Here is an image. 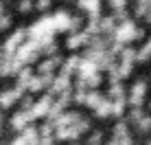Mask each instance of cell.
Returning a JSON list of instances; mask_svg holds the SVG:
<instances>
[{
  "label": "cell",
  "instance_id": "7a4b0ae2",
  "mask_svg": "<svg viewBox=\"0 0 151 145\" xmlns=\"http://www.w3.org/2000/svg\"><path fill=\"white\" fill-rule=\"evenodd\" d=\"M136 38H142V31L136 29V24H134L132 20H123V24L114 31V42L125 44V42H132V40H136Z\"/></svg>",
  "mask_w": 151,
  "mask_h": 145
},
{
  "label": "cell",
  "instance_id": "5b68a950",
  "mask_svg": "<svg viewBox=\"0 0 151 145\" xmlns=\"http://www.w3.org/2000/svg\"><path fill=\"white\" fill-rule=\"evenodd\" d=\"M50 103H53V95H44L42 99H37V103H31V115L33 119H40V117H46V112H48Z\"/></svg>",
  "mask_w": 151,
  "mask_h": 145
},
{
  "label": "cell",
  "instance_id": "60d3db41",
  "mask_svg": "<svg viewBox=\"0 0 151 145\" xmlns=\"http://www.w3.org/2000/svg\"><path fill=\"white\" fill-rule=\"evenodd\" d=\"M105 145H118V141H116V138H112V141H110V143H105Z\"/></svg>",
  "mask_w": 151,
  "mask_h": 145
},
{
  "label": "cell",
  "instance_id": "ffe728a7",
  "mask_svg": "<svg viewBox=\"0 0 151 145\" xmlns=\"http://www.w3.org/2000/svg\"><path fill=\"white\" fill-rule=\"evenodd\" d=\"M79 7L86 9V11H90V15H92V13H99L101 2H99V0H79Z\"/></svg>",
  "mask_w": 151,
  "mask_h": 145
},
{
  "label": "cell",
  "instance_id": "d590c367",
  "mask_svg": "<svg viewBox=\"0 0 151 145\" xmlns=\"http://www.w3.org/2000/svg\"><path fill=\"white\" fill-rule=\"evenodd\" d=\"M9 24H11V20H9L7 15H2V13H0V29H7Z\"/></svg>",
  "mask_w": 151,
  "mask_h": 145
},
{
  "label": "cell",
  "instance_id": "b9f144b4",
  "mask_svg": "<svg viewBox=\"0 0 151 145\" xmlns=\"http://www.w3.org/2000/svg\"><path fill=\"white\" fill-rule=\"evenodd\" d=\"M0 62H2V51H0Z\"/></svg>",
  "mask_w": 151,
  "mask_h": 145
},
{
  "label": "cell",
  "instance_id": "7bdbcfd3",
  "mask_svg": "<svg viewBox=\"0 0 151 145\" xmlns=\"http://www.w3.org/2000/svg\"><path fill=\"white\" fill-rule=\"evenodd\" d=\"M0 13H2V7H0Z\"/></svg>",
  "mask_w": 151,
  "mask_h": 145
},
{
  "label": "cell",
  "instance_id": "3957f363",
  "mask_svg": "<svg viewBox=\"0 0 151 145\" xmlns=\"http://www.w3.org/2000/svg\"><path fill=\"white\" fill-rule=\"evenodd\" d=\"M37 53H40V46L35 40H29V42H22L15 51V57H18L22 64H31V62L37 59Z\"/></svg>",
  "mask_w": 151,
  "mask_h": 145
},
{
  "label": "cell",
  "instance_id": "6da1fadb",
  "mask_svg": "<svg viewBox=\"0 0 151 145\" xmlns=\"http://www.w3.org/2000/svg\"><path fill=\"white\" fill-rule=\"evenodd\" d=\"M90 128V121L88 119H79V121H75L72 125H66V128H55V138L57 141H75V138H79L83 132Z\"/></svg>",
  "mask_w": 151,
  "mask_h": 145
},
{
  "label": "cell",
  "instance_id": "f1b7e54d",
  "mask_svg": "<svg viewBox=\"0 0 151 145\" xmlns=\"http://www.w3.org/2000/svg\"><path fill=\"white\" fill-rule=\"evenodd\" d=\"M86 92H88V88H86V86H77L75 101H77V103H83V101H86Z\"/></svg>",
  "mask_w": 151,
  "mask_h": 145
},
{
  "label": "cell",
  "instance_id": "8992f818",
  "mask_svg": "<svg viewBox=\"0 0 151 145\" xmlns=\"http://www.w3.org/2000/svg\"><path fill=\"white\" fill-rule=\"evenodd\" d=\"M24 38H27V31H15V33L11 35V38L7 40V44H4L2 49V55H15V51H18V46L24 42Z\"/></svg>",
  "mask_w": 151,
  "mask_h": 145
},
{
  "label": "cell",
  "instance_id": "836d02e7",
  "mask_svg": "<svg viewBox=\"0 0 151 145\" xmlns=\"http://www.w3.org/2000/svg\"><path fill=\"white\" fill-rule=\"evenodd\" d=\"M116 141H118V145H134V141H132V136H129V134H125V136H118Z\"/></svg>",
  "mask_w": 151,
  "mask_h": 145
},
{
  "label": "cell",
  "instance_id": "f6af8a7d",
  "mask_svg": "<svg viewBox=\"0 0 151 145\" xmlns=\"http://www.w3.org/2000/svg\"><path fill=\"white\" fill-rule=\"evenodd\" d=\"M149 143H151V141H149Z\"/></svg>",
  "mask_w": 151,
  "mask_h": 145
},
{
  "label": "cell",
  "instance_id": "8d00e7d4",
  "mask_svg": "<svg viewBox=\"0 0 151 145\" xmlns=\"http://www.w3.org/2000/svg\"><path fill=\"white\" fill-rule=\"evenodd\" d=\"M112 7L114 9H125V0H112Z\"/></svg>",
  "mask_w": 151,
  "mask_h": 145
},
{
  "label": "cell",
  "instance_id": "9c48e42d",
  "mask_svg": "<svg viewBox=\"0 0 151 145\" xmlns=\"http://www.w3.org/2000/svg\"><path fill=\"white\" fill-rule=\"evenodd\" d=\"M75 72L81 77V79H88V77L92 75V72H99V68H96V64L94 62H90V59H79V64H77V68H75Z\"/></svg>",
  "mask_w": 151,
  "mask_h": 145
},
{
  "label": "cell",
  "instance_id": "7c38bea8",
  "mask_svg": "<svg viewBox=\"0 0 151 145\" xmlns=\"http://www.w3.org/2000/svg\"><path fill=\"white\" fill-rule=\"evenodd\" d=\"M68 22H70V15L66 13V11H57L53 15V27H55V31H66V29H68Z\"/></svg>",
  "mask_w": 151,
  "mask_h": 145
},
{
  "label": "cell",
  "instance_id": "74e56055",
  "mask_svg": "<svg viewBox=\"0 0 151 145\" xmlns=\"http://www.w3.org/2000/svg\"><path fill=\"white\" fill-rule=\"evenodd\" d=\"M50 0H37V9H48Z\"/></svg>",
  "mask_w": 151,
  "mask_h": 145
},
{
  "label": "cell",
  "instance_id": "f35d334b",
  "mask_svg": "<svg viewBox=\"0 0 151 145\" xmlns=\"http://www.w3.org/2000/svg\"><path fill=\"white\" fill-rule=\"evenodd\" d=\"M11 145H27V141H24V138H22V134H20L18 138H13V141H11Z\"/></svg>",
  "mask_w": 151,
  "mask_h": 145
},
{
  "label": "cell",
  "instance_id": "ba28073f",
  "mask_svg": "<svg viewBox=\"0 0 151 145\" xmlns=\"http://www.w3.org/2000/svg\"><path fill=\"white\" fill-rule=\"evenodd\" d=\"M70 77L68 75H59V77H53V81H50L48 86V95H59V92L64 90H70Z\"/></svg>",
  "mask_w": 151,
  "mask_h": 145
},
{
  "label": "cell",
  "instance_id": "ab89813d",
  "mask_svg": "<svg viewBox=\"0 0 151 145\" xmlns=\"http://www.w3.org/2000/svg\"><path fill=\"white\" fill-rule=\"evenodd\" d=\"M31 103H33V99H31V97H24L22 99V108H31Z\"/></svg>",
  "mask_w": 151,
  "mask_h": 145
},
{
  "label": "cell",
  "instance_id": "5bb4252c",
  "mask_svg": "<svg viewBox=\"0 0 151 145\" xmlns=\"http://www.w3.org/2000/svg\"><path fill=\"white\" fill-rule=\"evenodd\" d=\"M125 106H127V99L123 97H116V99H112V108H110V115L114 117H123L125 115Z\"/></svg>",
  "mask_w": 151,
  "mask_h": 145
},
{
  "label": "cell",
  "instance_id": "e0dca14e",
  "mask_svg": "<svg viewBox=\"0 0 151 145\" xmlns=\"http://www.w3.org/2000/svg\"><path fill=\"white\" fill-rule=\"evenodd\" d=\"M64 108H66V103H61L59 99H57V101H53V103H50V108H48V112H46L48 121H55V119L59 117L61 112H64Z\"/></svg>",
  "mask_w": 151,
  "mask_h": 145
},
{
  "label": "cell",
  "instance_id": "44dd1931",
  "mask_svg": "<svg viewBox=\"0 0 151 145\" xmlns=\"http://www.w3.org/2000/svg\"><path fill=\"white\" fill-rule=\"evenodd\" d=\"M123 95H125V88L121 86V81H112L107 97H110V99H116V97H123Z\"/></svg>",
  "mask_w": 151,
  "mask_h": 145
},
{
  "label": "cell",
  "instance_id": "30bf717a",
  "mask_svg": "<svg viewBox=\"0 0 151 145\" xmlns=\"http://www.w3.org/2000/svg\"><path fill=\"white\" fill-rule=\"evenodd\" d=\"M79 119H81L79 112H61V115L53 121V125L55 128H66V125H72L75 121H79Z\"/></svg>",
  "mask_w": 151,
  "mask_h": 145
},
{
  "label": "cell",
  "instance_id": "e575fe53",
  "mask_svg": "<svg viewBox=\"0 0 151 145\" xmlns=\"http://www.w3.org/2000/svg\"><path fill=\"white\" fill-rule=\"evenodd\" d=\"M31 7H33L31 0H22V2H20V11H31Z\"/></svg>",
  "mask_w": 151,
  "mask_h": 145
},
{
  "label": "cell",
  "instance_id": "603a6c76",
  "mask_svg": "<svg viewBox=\"0 0 151 145\" xmlns=\"http://www.w3.org/2000/svg\"><path fill=\"white\" fill-rule=\"evenodd\" d=\"M149 57H151V40L136 53V59H138V62H145V59H149Z\"/></svg>",
  "mask_w": 151,
  "mask_h": 145
},
{
  "label": "cell",
  "instance_id": "484cf974",
  "mask_svg": "<svg viewBox=\"0 0 151 145\" xmlns=\"http://www.w3.org/2000/svg\"><path fill=\"white\" fill-rule=\"evenodd\" d=\"M99 84H101V72H92V75L86 79V86L88 88H96Z\"/></svg>",
  "mask_w": 151,
  "mask_h": 145
},
{
  "label": "cell",
  "instance_id": "f546056e",
  "mask_svg": "<svg viewBox=\"0 0 151 145\" xmlns=\"http://www.w3.org/2000/svg\"><path fill=\"white\" fill-rule=\"evenodd\" d=\"M42 53H46V55H57V44L55 42H48V44H44L42 46Z\"/></svg>",
  "mask_w": 151,
  "mask_h": 145
},
{
  "label": "cell",
  "instance_id": "52a82bcc",
  "mask_svg": "<svg viewBox=\"0 0 151 145\" xmlns=\"http://www.w3.org/2000/svg\"><path fill=\"white\" fill-rule=\"evenodd\" d=\"M145 90H147V84L145 81H136L132 88V95H129L127 103H132V108H140L142 106V99H145Z\"/></svg>",
  "mask_w": 151,
  "mask_h": 145
},
{
  "label": "cell",
  "instance_id": "d6986e66",
  "mask_svg": "<svg viewBox=\"0 0 151 145\" xmlns=\"http://www.w3.org/2000/svg\"><path fill=\"white\" fill-rule=\"evenodd\" d=\"M101 99H103L101 92H96V90H88V92H86V101H83V103H86L88 108H96V103L101 101Z\"/></svg>",
  "mask_w": 151,
  "mask_h": 145
},
{
  "label": "cell",
  "instance_id": "7402d4cb",
  "mask_svg": "<svg viewBox=\"0 0 151 145\" xmlns=\"http://www.w3.org/2000/svg\"><path fill=\"white\" fill-rule=\"evenodd\" d=\"M44 88V84H42V77H37V75H33L29 79V86H27V90L29 92H37V90H42Z\"/></svg>",
  "mask_w": 151,
  "mask_h": 145
},
{
  "label": "cell",
  "instance_id": "83f0119b",
  "mask_svg": "<svg viewBox=\"0 0 151 145\" xmlns=\"http://www.w3.org/2000/svg\"><path fill=\"white\" fill-rule=\"evenodd\" d=\"M127 134V125H125L123 121H118L116 125H114V138H118V136H125Z\"/></svg>",
  "mask_w": 151,
  "mask_h": 145
},
{
  "label": "cell",
  "instance_id": "4fadbf2b",
  "mask_svg": "<svg viewBox=\"0 0 151 145\" xmlns=\"http://www.w3.org/2000/svg\"><path fill=\"white\" fill-rule=\"evenodd\" d=\"M110 108H112V99H110V97H103V99L96 103L94 115L99 119H105V117H110Z\"/></svg>",
  "mask_w": 151,
  "mask_h": 145
},
{
  "label": "cell",
  "instance_id": "4dcf8cb0",
  "mask_svg": "<svg viewBox=\"0 0 151 145\" xmlns=\"http://www.w3.org/2000/svg\"><path fill=\"white\" fill-rule=\"evenodd\" d=\"M140 117H142V106L140 108H132V112H129V123H136Z\"/></svg>",
  "mask_w": 151,
  "mask_h": 145
},
{
  "label": "cell",
  "instance_id": "ac0fdd59",
  "mask_svg": "<svg viewBox=\"0 0 151 145\" xmlns=\"http://www.w3.org/2000/svg\"><path fill=\"white\" fill-rule=\"evenodd\" d=\"M79 59L81 57H77V55H72L70 59H66L64 64H61V75H72V72H75V68H77V64H79Z\"/></svg>",
  "mask_w": 151,
  "mask_h": 145
},
{
  "label": "cell",
  "instance_id": "1f68e13d",
  "mask_svg": "<svg viewBox=\"0 0 151 145\" xmlns=\"http://www.w3.org/2000/svg\"><path fill=\"white\" fill-rule=\"evenodd\" d=\"M101 141H103V134L101 132H94L90 138H88V145H101Z\"/></svg>",
  "mask_w": 151,
  "mask_h": 145
},
{
  "label": "cell",
  "instance_id": "9a60e30c",
  "mask_svg": "<svg viewBox=\"0 0 151 145\" xmlns=\"http://www.w3.org/2000/svg\"><path fill=\"white\" fill-rule=\"evenodd\" d=\"M88 40H90V35L88 33H72L70 38H68V49H77V46H81V44H88Z\"/></svg>",
  "mask_w": 151,
  "mask_h": 145
},
{
  "label": "cell",
  "instance_id": "2e32d148",
  "mask_svg": "<svg viewBox=\"0 0 151 145\" xmlns=\"http://www.w3.org/2000/svg\"><path fill=\"white\" fill-rule=\"evenodd\" d=\"M59 64H61V59L57 57V55H50V57L46 59V62H42V64H40V68H37V70H40V72H53Z\"/></svg>",
  "mask_w": 151,
  "mask_h": 145
},
{
  "label": "cell",
  "instance_id": "8fae6325",
  "mask_svg": "<svg viewBox=\"0 0 151 145\" xmlns=\"http://www.w3.org/2000/svg\"><path fill=\"white\" fill-rule=\"evenodd\" d=\"M22 95H24V92L15 90V88H13V90H2V95H0V106H2V108H11Z\"/></svg>",
  "mask_w": 151,
  "mask_h": 145
},
{
  "label": "cell",
  "instance_id": "277c9868",
  "mask_svg": "<svg viewBox=\"0 0 151 145\" xmlns=\"http://www.w3.org/2000/svg\"><path fill=\"white\" fill-rule=\"evenodd\" d=\"M35 119H33V115H31V110L29 108H22L20 112H15V115L11 117V128L13 130H18V132H22L24 128L29 125V123H33Z\"/></svg>",
  "mask_w": 151,
  "mask_h": 145
},
{
  "label": "cell",
  "instance_id": "4316f807",
  "mask_svg": "<svg viewBox=\"0 0 151 145\" xmlns=\"http://www.w3.org/2000/svg\"><path fill=\"white\" fill-rule=\"evenodd\" d=\"M121 57H123V62H134V59H136V51L127 46V49L121 51Z\"/></svg>",
  "mask_w": 151,
  "mask_h": 145
},
{
  "label": "cell",
  "instance_id": "ee69618b",
  "mask_svg": "<svg viewBox=\"0 0 151 145\" xmlns=\"http://www.w3.org/2000/svg\"><path fill=\"white\" fill-rule=\"evenodd\" d=\"M0 121H2V119H0Z\"/></svg>",
  "mask_w": 151,
  "mask_h": 145
},
{
  "label": "cell",
  "instance_id": "d6a6232c",
  "mask_svg": "<svg viewBox=\"0 0 151 145\" xmlns=\"http://www.w3.org/2000/svg\"><path fill=\"white\" fill-rule=\"evenodd\" d=\"M55 143V136L53 134H46V136H40V141H37V145H53Z\"/></svg>",
  "mask_w": 151,
  "mask_h": 145
},
{
  "label": "cell",
  "instance_id": "cb8c5ba5",
  "mask_svg": "<svg viewBox=\"0 0 151 145\" xmlns=\"http://www.w3.org/2000/svg\"><path fill=\"white\" fill-rule=\"evenodd\" d=\"M136 125H138V130H140V132H149V130H151V117L142 115V117H140L138 121H136Z\"/></svg>",
  "mask_w": 151,
  "mask_h": 145
},
{
  "label": "cell",
  "instance_id": "d4e9b609",
  "mask_svg": "<svg viewBox=\"0 0 151 145\" xmlns=\"http://www.w3.org/2000/svg\"><path fill=\"white\" fill-rule=\"evenodd\" d=\"M99 29H101L103 33L114 31V18H103V20H99Z\"/></svg>",
  "mask_w": 151,
  "mask_h": 145
},
{
  "label": "cell",
  "instance_id": "bcb514c9",
  "mask_svg": "<svg viewBox=\"0 0 151 145\" xmlns=\"http://www.w3.org/2000/svg\"><path fill=\"white\" fill-rule=\"evenodd\" d=\"M149 145H151V143H149Z\"/></svg>",
  "mask_w": 151,
  "mask_h": 145
}]
</instances>
